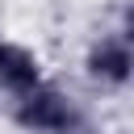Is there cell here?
<instances>
[{"instance_id": "cell-3", "label": "cell", "mask_w": 134, "mask_h": 134, "mask_svg": "<svg viewBox=\"0 0 134 134\" xmlns=\"http://www.w3.org/2000/svg\"><path fill=\"white\" fill-rule=\"evenodd\" d=\"M46 84V63L34 46L17 42V38H0V92L8 100L34 92Z\"/></svg>"}, {"instance_id": "cell-1", "label": "cell", "mask_w": 134, "mask_h": 134, "mask_svg": "<svg viewBox=\"0 0 134 134\" xmlns=\"http://www.w3.org/2000/svg\"><path fill=\"white\" fill-rule=\"evenodd\" d=\"M8 117L21 134H80L84 130L80 100L54 80H46L42 88L8 100Z\"/></svg>"}, {"instance_id": "cell-4", "label": "cell", "mask_w": 134, "mask_h": 134, "mask_svg": "<svg viewBox=\"0 0 134 134\" xmlns=\"http://www.w3.org/2000/svg\"><path fill=\"white\" fill-rule=\"evenodd\" d=\"M117 34H121V38H126V42L134 46V4H130V8L121 13V25H117Z\"/></svg>"}, {"instance_id": "cell-2", "label": "cell", "mask_w": 134, "mask_h": 134, "mask_svg": "<svg viewBox=\"0 0 134 134\" xmlns=\"http://www.w3.org/2000/svg\"><path fill=\"white\" fill-rule=\"evenodd\" d=\"M84 75L88 84H96L100 92H121L134 84V46L113 29V34H96L84 46Z\"/></svg>"}]
</instances>
